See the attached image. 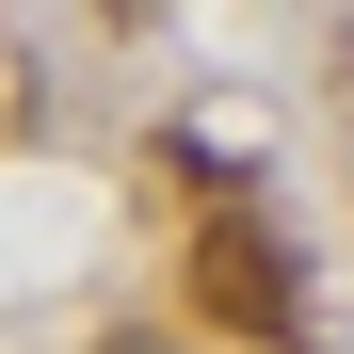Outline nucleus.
<instances>
[{
  "label": "nucleus",
  "mask_w": 354,
  "mask_h": 354,
  "mask_svg": "<svg viewBox=\"0 0 354 354\" xmlns=\"http://www.w3.org/2000/svg\"><path fill=\"white\" fill-rule=\"evenodd\" d=\"M194 306H209L225 338H290V322H306V274H290L274 225L225 209V225H194Z\"/></svg>",
  "instance_id": "obj_1"
}]
</instances>
